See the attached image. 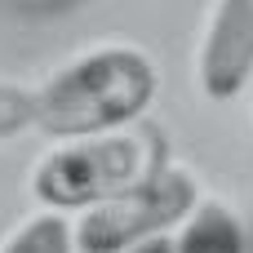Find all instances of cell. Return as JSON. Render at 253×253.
<instances>
[{"label": "cell", "instance_id": "6da1fadb", "mask_svg": "<svg viewBox=\"0 0 253 253\" xmlns=\"http://www.w3.org/2000/svg\"><path fill=\"white\" fill-rule=\"evenodd\" d=\"M156 93H160L156 58L138 44L107 40L80 49L36 84V129L58 142L120 133L129 125H142Z\"/></svg>", "mask_w": 253, "mask_h": 253}, {"label": "cell", "instance_id": "7a4b0ae2", "mask_svg": "<svg viewBox=\"0 0 253 253\" xmlns=\"http://www.w3.org/2000/svg\"><path fill=\"white\" fill-rule=\"evenodd\" d=\"M169 138L156 125H129L120 133L53 142L31 165V200L40 213H89L98 205H111L142 182H151L160 169H169Z\"/></svg>", "mask_w": 253, "mask_h": 253}, {"label": "cell", "instance_id": "3957f363", "mask_svg": "<svg viewBox=\"0 0 253 253\" xmlns=\"http://www.w3.org/2000/svg\"><path fill=\"white\" fill-rule=\"evenodd\" d=\"M200 200L205 196H200V182L191 178V169L169 165L138 191L80 213L71 222L76 253H133L151 240H169V231L182 227Z\"/></svg>", "mask_w": 253, "mask_h": 253}, {"label": "cell", "instance_id": "277c9868", "mask_svg": "<svg viewBox=\"0 0 253 253\" xmlns=\"http://www.w3.org/2000/svg\"><path fill=\"white\" fill-rule=\"evenodd\" d=\"M253 80V0H213L196 49V84L209 102H231Z\"/></svg>", "mask_w": 253, "mask_h": 253}, {"label": "cell", "instance_id": "5b68a950", "mask_svg": "<svg viewBox=\"0 0 253 253\" xmlns=\"http://www.w3.org/2000/svg\"><path fill=\"white\" fill-rule=\"evenodd\" d=\"M173 253H245V227L222 200H200L178 227Z\"/></svg>", "mask_w": 253, "mask_h": 253}, {"label": "cell", "instance_id": "8992f818", "mask_svg": "<svg viewBox=\"0 0 253 253\" xmlns=\"http://www.w3.org/2000/svg\"><path fill=\"white\" fill-rule=\"evenodd\" d=\"M0 253H76L71 222L58 213H31L0 240Z\"/></svg>", "mask_w": 253, "mask_h": 253}, {"label": "cell", "instance_id": "52a82bcc", "mask_svg": "<svg viewBox=\"0 0 253 253\" xmlns=\"http://www.w3.org/2000/svg\"><path fill=\"white\" fill-rule=\"evenodd\" d=\"M36 129V84L0 76V142Z\"/></svg>", "mask_w": 253, "mask_h": 253}, {"label": "cell", "instance_id": "ba28073f", "mask_svg": "<svg viewBox=\"0 0 253 253\" xmlns=\"http://www.w3.org/2000/svg\"><path fill=\"white\" fill-rule=\"evenodd\" d=\"M133 253H173V240H151V245H142Z\"/></svg>", "mask_w": 253, "mask_h": 253}, {"label": "cell", "instance_id": "9c48e42d", "mask_svg": "<svg viewBox=\"0 0 253 253\" xmlns=\"http://www.w3.org/2000/svg\"><path fill=\"white\" fill-rule=\"evenodd\" d=\"M22 4H62V0H22Z\"/></svg>", "mask_w": 253, "mask_h": 253}, {"label": "cell", "instance_id": "30bf717a", "mask_svg": "<svg viewBox=\"0 0 253 253\" xmlns=\"http://www.w3.org/2000/svg\"><path fill=\"white\" fill-rule=\"evenodd\" d=\"M249 98H253V89H249Z\"/></svg>", "mask_w": 253, "mask_h": 253}]
</instances>
